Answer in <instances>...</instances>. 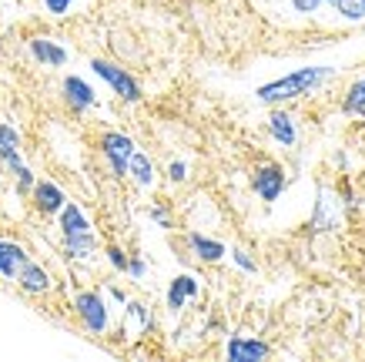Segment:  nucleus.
Instances as JSON below:
<instances>
[{
  "instance_id": "obj_3",
  "label": "nucleus",
  "mask_w": 365,
  "mask_h": 362,
  "mask_svg": "<svg viewBox=\"0 0 365 362\" xmlns=\"http://www.w3.org/2000/svg\"><path fill=\"white\" fill-rule=\"evenodd\" d=\"M91 67H94V74H98V77H104V81H108V88H111L121 101H128V104H138V101L144 98V94H141V84H138V81H134V77L128 74L124 67L111 64V61H101V57H98V61H91Z\"/></svg>"
},
{
  "instance_id": "obj_11",
  "label": "nucleus",
  "mask_w": 365,
  "mask_h": 362,
  "mask_svg": "<svg viewBox=\"0 0 365 362\" xmlns=\"http://www.w3.org/2000/svg\"><path fill=\"white\" fill-rule=\"evenodd\" d=\"M31 191H34V205L44 211V215H57L67 201V195L54 185V181H34Z\"/></svg>"
},
{
  "instance_id": "obj_19",
  "label": "nucleus",
  "mask_w": 365,
  "mask_h": 362,
  "mask_svg": "<svg viewBox=\"0 0 365 362\" xmlns=\"http://www.w3.org/2000/svg\"><path fill=\"white\" fill-rule=\"evenodd\" d=\"M332 7L339 11L342 21H352V24L365 21V0H332Z\"/></svg>"
},
{
  "instance_id": "obj_12",
  "label": "nucleus",
  "mask_w": 365,
  "mask_h": 362,
  "mask_svg": "<svg viewBox=\"0 0 365 362\" xmlns=\"http://www.w3.org/2000/svg\"><path fill=\"white\" fill-rule=\"evenodd\" d=\"M0 161H4V168H11V171H17V168L24 165L21 134H17L14 124H0Z\"/></svg>"
},
{
  "instance_id": "obj_23",
  "label": "nucleus",
  "mask_w": 365,
  "mask_h": 362,
  "mask_svg": "<svg viewBox=\"0 0 365 362\" xmlns=\"http://www.w3.org/2000/svg\"><path fill=\"white\" fill-rule=\"evenodd\" d=\"M71 7H74V0H44V11L51 14V17H64Z\"/></svg>"
},
{
  "instance_id": "obj_9",
  "label": "nucleus",
  "mask_w": 365,
  "mask_h": 362,
  "mask_svg": "<svg viewBox=\"0 0 365 362\" xmlns=\"http://www.w3.org/2000/svg\"><path fill=\"white\" fill-rule=\"evenodd\" d=\"M27 258H31V255H27V248H24L21 241L0 238V278H11V282H14Z\"/></svg>"
},
{
  "instance_id": "obj_1",
  "label": "nucleus",
  "mask_w": 365,
  "mask_h": 362,
  "mask_svg": "<svg viewBox=\"0 0 365 362\" xmlns=\"http://www.w3.org/2000/svg\"><path fill=\"white\" fill-rule=\"evenodd\" d=\"M332 74H335V67H302V71H292V74L278 77L272 84H262L255 94H258V101H265V104H282V101L302 98V94L315 91L322 81H329Z\"/></svg>"
},
{
  "instance_id": "obj_16",
  "label": "nucleus",
  "mask_w": 365,
  "mask_h": 362,
  "mask_svg": "<svg viewBox=\"0 0 365 362\" xmlns=\"http://www.w3.org/2000/svg\"><path fill=\"white\" fill-rule=\"evenodd\" d=\"M128 175L134 178V185H138V188H151V185H155V165H151V158L134 148L131 161H128Z\"/></svg>"
},
{
  "instance_id": "obj_26",
  "label": "nucleus",
  "mask_w": 365,
  "mask_h": 362,
  "mask_svg": "<svg viewBox=\"0 0 365 362\" xmlns=\"http://www.w3.org/2000/svg\"><path fill=\"white\" fill-rule=\"evenodd\" d=\"M168 178H171V181H185V178H188V165H185V161H171V165H168Z\"/></svg>"
},
{
  "instance_id": "obj_22",
  "label": "nucleus",
  "mask_w": 365,
  "mask_h": 362,
  "mask_svg": "<svg viewBox=\"0 0 365 362\" xmlns=\"http://www.w3.org/2000/svg\"><path fill=\"white\" fill-rule=\"evenodd\" d=\"M108 262H111L114 272H128V255H124V248H118V245L108 248Z\"/></svg>"
},
{
  "instance_id": "obj_14",
  "label": "nucleus",
  "mask_w": 365,
  "mask_h": 362,
  "mask_svg": "<svg viewBox=\"0 0 365 362\" xmlns=\"http://www.w3.org/2000/svg\"><path fill=\"white\" fill-rule=\"evenodd\" d=\"M31 54L34 61H41L44 67H64L67 64V51L51 37H34L31 41Z\"/></svg>"
},
{
  "instance_id": "obj_7",
  "label": "nucleus",
  "mask_w": 365,
  "mask_h": 362,
  "mask_svg": "<svg viewBox=\"0 0 365 362\" xmlns=\"http://www.w3.org/2000/svg\"><path fill=\"white\" fill-rule=\"evenodd\" d=\"M252 185H255V195L262 198V201H275V198L285 191V171L278 165L258 168L252 178Z\"/></svg>"
},
{
  "instance_id": "obj_6",
  "label": "nucleus",
  "mask_w": 365,
  "mask_h": 362,
  "mask_svg": "<svg viewBox=\"0 0 365 362\" xmlns=\"http://www.w3.org/2000/svg\"><path fill=\"white\" fill-rule=\"evenodd\" d=\"M225 352H228L232 362H262V359H268L272 349L262 339H255V336H232Z\"/></svg>"
},
{
  "instance_id": "obj_21",
  "label": "nucleus",
  "mask_w": 365,
  "mask_h": 362,
  "mask_svg": "<svg viewBox=\"0 0 365 362\" xmlns=\"http://www.w3.org/2000/svg\"><path fill=\"white\" fill-rule=\"evenodd\" d=\"M124 306H128V318H131L134 326H138V332H148V329H151L148 306H141V302H124Z\"/></svg>"
},
{
  "instance_id": "obj_4",
  "label": "nucleus",
  "mask_w": 365,
  "mask_h": 362,
  "mask_svg": "<svg viewBox=\"0 0 365 362\" xmlns=\"http://www.w3.org/2000/svg\"><path fill=\"white\" fill-rule=\"evenodd\" d=\"M101 151H104V158H108V165H111L114 175L118 178L128 175V161H131V154H134V141L128 138V134L108 131L104 138H101Z\"/></svg>"
},
{
  "instance_id": "obj_29",
  "label": "nucleus",
  "mask_w": 365,
  "mask_h": 362,
  "mask_svg": "<svg viewBox=\"0 0 365 362\" xmlns=\"http://www.w3.org/2000/svg\"><path fill=\"white\" fill-rule=\"evenodd\" d=\"M111 298H114V302H128V296H124L121 288H111Z\"/></svg>"
},
{
  "instance_id": "obj_18",
  "label": "nucleus",
  "mask_w": 365,
  "mask_h": 362,
  "mask_svg": "<svg viewBox=\"0 0 365 362\" xmlns=\"http://www.w3.org/2000/svg\"><path fill=\"white\" fill-rule=\"evenodd\" d=\"M98 248V235L94 231H84V235H74V238H64V252L71 258H91Z\"/></svg>"
},
{
  "instance_id": "obj_20",
  "label": "nucleus",
  "mask_w": 365,
  "mask_h": 362,
  "mask_svg": "<svg viewBox=\"0 0 365 362\" xmlns=\"http://www.w3.org/2000/svg\"><path fill=\"white\" fill-rule=\"evenodd\" d=\"M345 111H349V114H365V77L349 88V94H345Z\"/></svg>"
},
{
  "instance_id": "obj_25",
  "label": "nucleus",
  "mask_w": 365,
  "mask_h": 362,
  "mask_svg": "<svg viewBox=\"0 0 365 362\" xmlns=\"http://www.w3.org/2000/svg\"><path fill=\"white\" fill-rule=\"evenodd\" d=\"M322 4H332V0H292V7L299 14H315Z\"/></svg>"
},
{
  "instance_id": "obj_17",
  "label": "nucleus",
  "mask_w": 365,
  "mask_h": 362,
  "mask_svg": "<svg viewBox=\"0 0 365 362\" xmlns=\"http://www.w3.org/2000/svg\"><path fill=\"white\" fill-rule=\"evenodd\" d=\"M268 131H272V138H275L278 144H285V148L295 144V124H292V118H288L285 111H272V114H268Z\"/></svg>"
},
{
  "instance_id": "obj_24",
  "label": "nucleus",
  "mask_w": 365,
  "mask_h": 362,
  "mask_svg": "<svg viewBox=\"0 0 365 362\" xmlns=\"http://www.w3.org/2000/svg\"><path fill=\"white\" fill-rule=\"evenodd\" d=\"M232 258H235V265L242 268V272H255V258L245 248H232Z\"/></svg>"
},
{
  "instance_id": "obj_27",
  "label": "nucleus",
  "mask_w": 365,
  "mask_h": 362,
  "mask_svg": "<svg viewBox=\"0 0 365 362\" xmlns=\"http://www.w3.org/2000/svg\"><path fill=\"white\" fill-rule=\"evenodd\" d=\"M144 272H148L144 258H138V255H134V258H128V275H131V278H144Z\"/></svg>"
},
{
  "instance_id": "obj_13",
  "label": "nucleus",
  "mask_w": 365,
  "mask_h": 362,
  "mask_svg": "<svg viewBox=\"0 0 365 362\" xmlns=\"http://www.w3.org/2000/svg\"><path fill=\"white\" fill-rule=\"evenodd\" d=\"M198 296V278L195 275H175V282L168 286V308L171 312H181L185 302Z\"/></svg>"
},
{
  "instance_id": "obj_5",
  "label": "nucleus",
  "mask_w": 365,
  "mask_h": 362,
  "mask_svg": "<svg viewBox=\"0 0 365 362\" xmlns=\"http://www.w3.org/2000/svg\"><path fill=\"white\" fill-rule=\"evenodd\" d=\"M61 91H64V101L71 111H88L98 104V94H94V88H91L84 77L78 74H67L64 84H61Z\"/></svg>"
},
{
  "instance_id": "obj_15",
  "label": "nucleus",
  "mask_w": 365,
  "mask_h": 362,
  "mask_svg": "<svg viewBox=\"0 0 365 362\" xmlns=\"http://www.w3.org/2000/svg\"><path fill=\"white\" fill-rule=\"evenodd\" d=\"M188 248L195 252L198 262H222L225 258V245L218 238H208L201 231H188Z\"/></svg>"
},
{
  "instance_id": "obj_10",
  "label": "nucleus",
  "mask_w": 365,
  "mask_h": 362,
  "mask_svg": "<svg viewBox=\"0 0 365 362\" xmlns=\"http://www.w3.org/2000/svg\"><path fill=\"white\" fill-rule=\"evenodd\" d=\"M57 225H61V235H64V238H74V235L91 231L88 215H84V208L74 205V201H64V208L57 211Z\"/></svg>"
},
{
  "instance_id": "obj_2",
  "label": "nucleus",
  "mask_w": 365,
  "mask_h": 362,
  "mask_svg": "<svg viewBox=\"0 0 365 362\" xmlns=\"http://www.w3.org/2000/svg\"><path fill=\"white\" fill-rule=\"evenodd\" d=\"M74 312H78L81 326L91 332V336H104L108 326H111V312H108V302L101 292H81L74 298Z\"/></svg>"
},
{
  "instance_id": "obj_8",
  "label": "nucleus",
  "mask_w": 365,
  "mask_h": 362,
  "mask_svg": "<svg viewBox=\"0 0 365 362\" xmlns=\"http://www.w3.org/2000/svg\"><path fill=\"white\" fill-rule=\"evenodd\" d=\"M17 286H21V292H27V296H44V292H51V275H47L44 265L37 262H24V268L17 272V278H14Z\"/></svg>"
},
{
  "instance_id": "obj_28",
  "label": "nucleus",
  "mask_w": 365,
  "mask_h": 362,
  "mask_svg": "<svg viewBox=\"0 0 365 362\" xmlns=\"http://www.w3.org/2000/svg\"><path fill=\"white\" fill-rule=\"evenodd\" d=\"M151 218H155L161 228H171V215H168L165 208H151Z\"/></svg>"
}]
</instances>
